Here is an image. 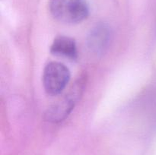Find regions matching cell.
Masks as SVG:
<instances>
[{"label": "cell", "instance_id": "cell-1", "mask_svg": "<svg viewBox=\"0 0 156 155\" xmlns=\"http://www.w3.org/2000/svg\"><path fill=\"white\" fill-rule=\"evenodd\" d=\"M49 10L56 21L68 24L85 21L90 12L87 0H50Z\"/></svg>", "mask_w": 156, "mask_h": 155}, {"label": "cell", "instance_id": "cell-2", "mask_svg": "<svg viewBox=\"0 0 156 155\" xmlns=\"http://www.w3.org/2000/svg\"><path fill=\"white\" fill-rule=\"evenodd\" d=\"M85 84V78L76 81L65 97L47 109L45 113V119L51 122H59L65 119L74 109L76 103L79 100Z\"/></svg>", "mask_w": 156, "mask_h": 155}, {"label": "cell", "instance_id": "cell-3", "mask_svg": "<svg viewBox=\"0 0 156 155\" xmlns=\"http://www.w3.org/2000/svg\"><path fill=\"white\" fill-rule=\"evenodd\" d=\"M70 71L64 64L50 62L43 72V84L46 92L51 96L60 94L70 81Z\"/></svg>", "mask_w": 156, "mask_h": 155}, {"label": "cell", "instance_id": "cell-4", "mask_svg": "<svg viewBox=\"0 0 156 155\" xmlns=\"http://www.w3.org/2000/svg\"><path fill=\"white\" fill-rule=\"evenodd\" d=\"M111 39V27L105 23H100L91 30L87 38V44L93 53L102 54L108 49Z\"/></svg>", "mask_w": 156, "mask_h": 155}, {"label": "cell", "instance_id": "cell-5", "mask_svg": "<svg viewBox=\"0 0 156 155\" xmlns=\"http://www.w3.org/2000/svg\"><path fill=\"white\" fill-rule=\"evenodd\" d=\"M50 53L59 57L75 61L78 59L77 46L73 38L67 36H56L50 46Z\"/></svg>", "mask_w": 156, "mask_h": 155}]
</instances>
